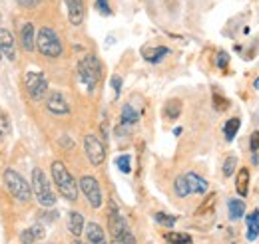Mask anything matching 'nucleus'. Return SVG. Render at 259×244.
I'll return each mask as SVG.
<instances>
[{
    "mask_svg": "<svg viewBox=\"0 0 259 244\" xmlns=\"http://www.w3.org/2000/svg\"><path fill=\"white\" fill-rule=\"evenodd\" d=\"M50 173H52V181L56 183V189L62 193L66 201H76L78 199V183L72 177V173L66 169L62 161H52L50 165Z\"/></svg>",
    "mask_w": 259,
    "mask_h": 244,
    "instance_id": "nucleus-1",
    "label": "nucleus"
},
{
    "mask_svg": "<svg viewBox=\"0 0 259 244\" xmlns=\"http://www.w3.org/2000/svg\"><path fill=\"white\" fill-rule=\"evenodd\" d=\"M36 50L46 58H60L64 52V44L54 28L42 26L36 32Z\"/></svg>",
    "mask_w": 259,
    "mask_h": 244,
    "instance_id": "nucleus-2",
    "label": "nucleus"
},
{
    "mask_svg": "<svg viewBox=\"0 0 259 244\" xmlns=\"http://www.w3.org/2000/svg\"><path fill=\"white\" fill-rule=\"evenodd\" d=\"M2 183H4V189L20 203H28L32 199V187L30 183L20 175L16 173L14 169H6L2 173Z\"/></svg>",
    "mask_w": 259,
    "mask_h": 244,
    "instance_id": "nucleus-3",
    "label": "nucleus"
},
{
    "mask_svg": "<svg viewBox=\"0 0 259 244\" xmlns=\"http://www.w3.org/2000/svg\"><path fill=\"white\" fill-rule=\"evenodd\" d=\"M30 187H32V195L42 207H54L56 205V195H54L50 181H48V177L44 175L42 169L36 167L32 171V185Z\"/></svg>",
    "mask_w": 259,
    "mask_h": 244,
    "instance_id": "nucleus-4",
    "label": "nucleus"
},
{
    "mask_svg": "<svg viewBox=\"0 0 259 244\" xmlns=\"http://www.w3.org/2000/svg\"><path fill=\"white\" fill-rule=\"evenodd\" d=\"M78 76H80V82L86 86L88 92L96 90L98 82L102 80V64L96 56H86L78 64Z\"/></svg>",
    "mask_w": 259,
    "mask_h": 244,
    "instance_id": "nucleus-5",
    "label": "nucleus"
},
{
    "mask_svg": "<svg viewBox=\"0 0 259 244\" xmlns=\"http://www.w3.org/2000/svg\"><path fill=\"white\" fill-rule=\"evenodd\" d=\"M80 193L86 197V201L90 203L92 209H100L102 207V187L98 183L94 175H84L80 177Z\"/></svg>",
    "mask_w": 259,
    "mask_h": 244,
    "instance_id": "nucleus-6",
    "label": "nucleus"
},
{
    "mask_svg": "<svg viewBox=\"0 0 259 244\" xmlns=\"http://www.w3.org/2000/svg\"><path fill=\"white\" fill-rule=\"evenodd\" d=\"M24 84H26V90H28V95L32 97L34 101H40L46 97L48 93V82L42 74L38 72H28L24 76Z\"/></svg>",
    "mask_w": 259,
    "mask_h": 244,
    "instance_id": "nucleus-7",
    "label": "nucleus"
},
{
    "mask_svg": "<svg viewBox=\"0 0 259 244\" xmlns=\"http://www.w3.org/2000/svg\"><path fill=\"white\" fill-rule=\"evenodd\" d=\"M84 151H86L88 161L94 167L102 165L106 161V147H104V143L98 139L96 135H86L84 137Z\"/></svg>",
    "mask_w": 259,
    "mask_h": 244,
    "instance_id": "nucleus-8",
    "label": "nucleus"
},
{
    "mask_svg": "<svg viewBox=\"0 0 259 244\" xmlns=\"http://www.w3.org/2000/svg\"><path fill=\"white\" fill-rule=\"evenodd\" d=\"M108 224H110V230L114 234V238H120L122 234H126L130 228L124 220V216L120 214L118 207L114 203H110V213H108Z\"/></svg>",
    "mask_w": 259,
    "mask_h": 244,
    "instance_id": "nucleus-9",
    "label": "nucleus"
},
{
    "mask_svg": "<svg viewBox=\"0 0 259 244\" xmlns=\"http://www.w3.org/2000/svg\"><path fill=\"white\" fill-rule=\"evenodd\" d=\"M46 107H48V111L54 113V115H68V113H70V105H68L66 97L58 92H52L46 97Z\"/></svg>",
    "mask_w": 259,
    "mask_h": 244,
    "instance_id": "nucleus-10",
    "label": "nucleus"
},
{
    "mask_svg": "<svg viewBox=\"0 0 259 244\" xmlns=\"http://www.w3.org/2000/svg\"><path fill=\"white\" fill-rule=\"evenodd\" d=\"M66 8H68V20L72 26H80L84 22L86 16V6L84 0H64Z\"/></svg>",
    "mask_w": 259,
    "mask_h": 244,
    "instance_id": "nucleus-11",
    "label": "nucleus"
},
{
    "mask_svg": "<svg viewBox=\"0 0 259 244\" xmlns=\"http://www.w3.org/2000/svg\"><path fill=\"white\" fill-rule=\"evenodd\" d=\"M18 42H20V46H22L24 52H34V48H36V30H34L32 22L20 24Z\"/></svg>",
    "mask_w": 259,
    "mask_h": 244,
    "instance_id": "nucleus-12",
    "label": "nucleus"
},
{
    "mask_svg": "<svg viewBox=\"0 0 259 244\" xmlns=\"http://www.w3.org/2000/svg\"><path fill=\"white\" fill-rule=\"evenodd\" d=\"M0 52L8 60L16 58V40H14L12 32L8 30V28H0Z\"/></svg>",
    "mask_w": 259,
    "mask_h": 244,
    "instance_id": "nucleus-13",
    "label": "nucleus"
},
{
    "mask_svg": "<svg viewBox=\"0 0 259 244\" xmlns=\"http://www.w3.org/2000/svg\"><path fill=\"white\" fill-rule=\"evenodd\" d=\"M186 181H188L190 195H205L207 193V181L201 179L197 173H186Z\"/></svg>",
    "mask_w": 259,
    "mask_h": 244,
    "instance_id": "nucleus-14",
    "label": "nucleus"
},
{
    "mask_svg": "<svg viewBox=\"0 0 259 244\" xmlns=\"http://www.w3.org/2000/svg\"><path fill=\"white\" fill-rule=\"evenodd\" d=\"M84 228H86V238H88L90 244H106L104 228H102L98 222H88Z\"/></svg>",
    "mask_w": 259,
    "mask_h": 244,
    "instance_id": "nucleus-15",
    "label": "nucleus"
},
{
    "mask_svg": "<svg viewBox=\"0 0 259 244\" xmlns=\"http://www.w3.org/2000/svg\"><path fill=\"white\" fill-rule=\"evenodd\" d=\"M167 54H169V48L167 46H158V48H146V50H142L144 60L150 62V64H160Z\"/></svg>",
    "mask_w": 259,
    "mask_h": 244,
    "instance_id": "nucleus-16",
    "label": "nucleus"
},
{
    "mask_svg": "<svg viewBox=\"0 0 259 244\" xmlns=\"http://www.w3.org/2000/svg\"><path fill=\"white\" fill-rule=\"evenodd\" d=\"M42 236H44V228H42V224H32V226H28V228H24V230L20 232V242L34 244L36 240H40Z\"/></svg>",
    "mask_w": 259,
    "mask_h": 244,
    "instance_id": "nucleus-17",
    "label": "nucleus"
},
{
    "mask_svg": "<svg viewBox=\"0 0 259 244\" xmlns=\"http://www.w3.org/2000/svg\"><path fill=\"white\" fill-rule=\"evenodd\" d=\"M235 191L239 197H247L249 195V169H239L237 177H235Z\"/></svg>",
    "mask_w": 259,
    "mask_h": 244,
    "instance_id": "nucleus-18",
    "label": "nucleus"
},
{
    "mask_svg": "<svg viewBox=\"0 0 259 244\" xmlns=\"http://www.w3.org/2000/svg\"><path fill=\"white\" fill-rule=\"evenodd\" d=\"M84 224H86V222H84V216H82V214L76 213V211L70 213V216H68V230H70L76 238L84 232Z\"/></svg>",
    "mask_w": 259,
    "mask_h": 244,
    "instance_id": "nucleus-19",
    "label": "nucleus"
},
{
    "mask_svg": "<svg viewBox=\"0 0 259 244\" xmlns=\"http://www.w3.org/2000/svg\"><path fill=\"white\" fill-rule=\"evenodd\" d=\"M245 224H247V240H255L259 236V211L247 214Z\"/></svg>",
    "mask_w": 259,
    "mask_h": 244,
    "instance_id": "nucleus-20",
    "label": "nucleus"
},
{
    "mask_svg": "<svg viewBox=\"0 0 259 244\" xmlns=\"http://www.w3.org/2000/svg\"><path fill=\"white\" fill-rule=\"evenodd\" d=\"M138 119H140V113H138L130 103H126V105L122 107V127L128 129L130 125H136Z\"/></svg>",
    "mask_w": 259,
    "mask_h": 244,
    "instance_id": "nucleus-21",
    "label": "nucleus"
},
{
    "mask_svg": "<svg viewBox=\"0 0 259 244\" xmlns=\"http://www.w3.org/2000/svg\"><path fill=\"white\" fill-rule=\"evenodd\" d=\"M227 207H229V218L231 220H237V218H241L245 214V203L239 201V199H229Z\"/></svg>",
    "mask_w": 259,
    "mask_h": 244,
    "instance_id": "nucleus-22",
    "label": "nucleus"
},
{
    "mask_svg": "<svg viewBox=\"0 0 259 244\" xmlns=\"http://www.w3.org/2000/svg\"><path fill=\"white\" fill-rule=\"evenodd\" d=\"M163 113H165L167 119H178L180 113H182V101L180 99H169L163 105Z\"/></svg>",
    "mask_w": 259,
    "mask_h": 244,
    "instance_id": "nucleus-23",
    "label": "nucleus"
},
{
    "mask_svg": "<svg viewBox=\"0 0 259 244\" xmlns=\"http://www.w3.org/2000/svg\"><path fill=\"white\" fill-rule=\"evenodd\" d=\"M239 117H231L229 121L226 123V127H224V133H226V139L227 141H233L235 139V135H237V131H239Z\"/></svg>",
    "mask_w": 259,
    "mask_h": 244,
    "instance_id": "nucleus-24",
    "label": "nucleus"
},
{
    "mask_svg": "<svg viewBox=\"0 0 259 244\" xmlns=\"http://www.w3.org/2000/svg\"><path fill=\"white\" fill-rule=\"evenodd\" d=\"M163 238L169 244H192V236L184 232H165Z\"/></svg>",
    "mask_w": 259,
    "mask_h": 244,
    "instance_id": "nucleus-25",
    "label": "nucleus"
},
{
    "mask_svg": "<svg viewBox=\"0 0 259 244\" xmlns=\"http://www.w3.org/2000/svg\"><path fill=\"white\" fill-rule=\"evenodd\" d=\"M174 191L178 197H188L190 195V189H188V181H186V175H180L176 181H174Z\"/></svg>",
    "mask_w": 259,
    "mask_h": 244,
    "instance_id": "nucleus-26",
    "label": "nucleus"
},
{
    "mask_svg": "<svg viewBox=\"0 0 259 244\" xmlns=\"http://www.w3.org/2000/svg\"><path fill=\"white\" fill-rule=\"evenodd\" d=\"M116 165H118V169H120L124 175H128L130 171H132V159H130V155H120V157L116 159Z\"/></svg>",
    "mask_w": 259,
    "mask_h": 244,
    "instance_id": "nucleus-27",
    "label": "nucleus"
},
{
    "mask_svg": "<svg viewBox=\"0 0 259 244\" xmlns=\"http://www.w3.org/2000/svg\"><path fill=\"white\" fill-rule=\"evenodd\" d=\"M235 167H237V157L229 155L226 161H224V177H231L235 173Z\"/></svg>",
    "mask_w": 259,
    "mask_h": 244,
    "instance_id": "nucleus-28",
    "label": "nucleus"
},
{
    "mask_svg": "<svg viewBox=\"0 0 259 244\" xmlns=\"http://www.w3.org/2000/svg\"><path fill=\"white\" fill-rule=\"evenodd\" d=\"M154 218H156V222H158V224H162V226H174V224H176V220H178L174 214H165V213H156Z\"/></svg>",
    "mask_w": 259,
    "mask_h": 244,
    "instance_id": "nucleus-29",
    "label": "nucleus"
},
{
    "mask_svg": "<svg viewBox=\"0 0 259 244\" xmlns=\"http://www.w3.org/2000/svg\"><path fill=\"white\" fill-rule=\"evenodd\" d=\"M96 8L100 14H104V16H110L112 14V8H110V2L108 0H96Z\"/></svg>",
    "mask_w": 259,
    "mask_h": 244,
    "instance_id": "nucleus-30",
    "label": "nucleus"
},
{
    "mask_svg": "<svg viewBox=\"0 0 259 244\" xmlns=\"http://www.w3.org/2000/svg\"><path fill=\"white\" fill-rule=\"evenodd\" d=\"M40 2H42V0H16V4H18L20 8H24V10H34V8H38Z\"/></svg>",
    "mask_w": 259,
    "mask_h": 244,
    "instance_id": "nucleus-31",
    "label": "nucleus"
},
{
    "mask_svg": "<svg viewBox=\"0 0 259 244\" xmlns=\"http://www.w3.org/2000/svg\"><path fill=\"white\" fill-rule=\"evenodd\" d=\"M215 64H218V68H227V64H229V56H227V52H218V60H215Z\"/></svg>",
    "mask_w": 259,
    "mask_h": 244,
    "instance_id": "nucleus-32",
    "label": "nucleus"
},
{
    "mask_svg": "<svg viewBox=\"0 0 259 244\" xmlns=\"http://www.w3.org/2000/svg\"><path fill=\"white\" fill-rule=\"evenodd\" d=\"M249 147H251V153L255 155L259 149V131H253L251 133V139H249Z\"/></svg>",
    "mask_w": 259,
    "mask_h": 244,
    "instance_id": "nucleus-33",
    "label": "nucleus"
},
{
    "mask_svg": "<svg viewBox=\"0 0 259 244\" xmlns=\"http://www.w3.org/2000/svg\"><path fill=\"white\" fill-rule=\"evenodd\" d=\"M112 86H114V90H116V95H120V92H122V78H120V76H114V78H112Z\"/></svg>",
    "mask_w": 259,
    "mask_h": 244,
    "instance_id": "nucleus-34",
    "label": "nucleus"
},
{
    "mask_svg": "<svg viewBox=\"0 0 259 244\" xmlns=\"http://www.w3.org/2000/svg\"><path fill=\"white\" fill-rule=\"evenodd\" d=\"M213 105H215V109H226L227 101L222 99V95H215V97H213Z\"/></svg>",
    "mask_w": 259,
    "mask_h": 244,
    "instance_id": "nucleus-35",
    "label": "nucleus"
},
{
    "mask_svg": "<svg viewBox=\"0 0 259 244\" xmlns=\"http://www.w3.org/2000/svg\"><path fill=\"white\" fill-rule=\"evenodd\" d=\"M112 244H124V242H122V240H118V238H114V240H112Z\"/></svg>",
    "mask_w": 259,
    "mask_h": 244,
    "instance_id": "nucleus-36",
    "label": "nucleus"
},
{
    "mask_svg": "<svg viewBox=\"0 0 259 244\" xmlns=\"http://www.w3.org/2000/svg\"><path fill=\"white\" fill-rule=\"evenodd\" d=\"M253 88H255V90H259V78H257V80H255V84H253Z\"/></svg>",
    "mask_w": 259,
    "mask_h": 244,
    "instance_id": "nucleus-37",
    "label": "nucleus"
},
{
    "mask_svg": "<svg viewBox=\"0 0 259 244\" xmlns=\"http://www.w3.org/2000/svg\"><path fill=\"white\" fill-rule=\"evenodd\" d=\"M72 244H84V242H80V240H72Z\"/></svg>",
    "mask_w": 259,
    "mask_h": 244,
    "instance_id": "nucleus-38",
    "label": "nucleus"
},
{
    "mask_svg": "<svg viewBox=\"0 0 259 244\" xmlns=\"http://www.w3.org/2000/svg\"><path fill=\"white\" fill-rule=\"evenodd\" d=\"M2 141H4V137H2V133H0V143H2Z\"/></svg>",
    "mask_w": 259,
    "mask_h": 244,
    "instance_id": "nucleus-39",
    "label": "nucleus"
},
{
    "mask_svg": "<svg viewBox=\"0 0 259 244\" xmlns=\"http://www.w3.org/2000/svg\"><path fill=\"white\" fill-rule=\"evenodd\" d=\"M2 56H4V54H2V52H0V60H2Z\"/></svg>",
    "mask_w": 259,
    "mask_h": 244,
    "instance_id": "nucleus-40",
    "label": "nucleus"
}]
</instances>
